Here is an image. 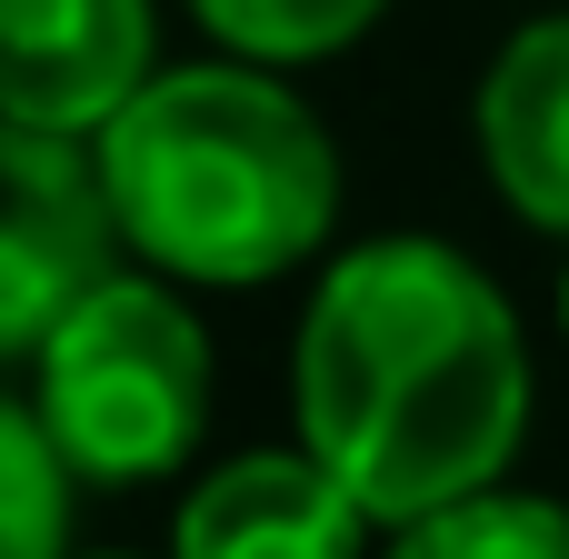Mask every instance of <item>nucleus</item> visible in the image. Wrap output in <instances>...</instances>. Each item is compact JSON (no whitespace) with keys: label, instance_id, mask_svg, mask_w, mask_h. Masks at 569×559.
<instances>
[{"label":"nucleus","instance_id":"1","mask_svg":"<svg viewBox=\"0 0 569 559\" xmlns=\"http://www.w3.org/2000/svg\"><path fill=\"white\" fill-rule=\"evenodd\" d=\"M300 450H320L370 520L410 530L490 490L530 420V350L510 300L440 240H370L330 260L300 360Z\"/></svg>","mask_w":569,"mask_h":559},{"label":"nucleus","instance_id":"9","mask_svg":"<svg viewBox=\"0 0 569 559\" xmlns=\"http://www.w3.org/2000/svg\"><path fill=\"white\" fill-rule=\"evenodd\" d=\"M70 460H60V440L40 430V410L20 400V410H0V500H10V540L0 559H60V500H70Z\"/></svg>","mask_w":569,"mask_h":559},{"label":"nucleus","instance_id":"3","mask_svg":"<svg viewBox=\"0 0 569 559\" xmlns=\"http://www.w3.org/2000/svg\"><path fill=\"white\" fill-rule=\"evenodd\" d=\"M30 410L80 480H160L210 420V340L160 280H100L30 350Z\"/></svg>","mask_w":569,"mask_h":559},{"label":"nucleus","instance_id":"7","mask_svg":"<svg viewBox=\"0 0 569 559\" xmlns=\"http://www.w3.org/2000/svg\"><path fill=\"white\" fill-rule=\"evenodd\" d=\"M480 150L520 220L569 230V20H530L480 80Z\"/></svg>","mask_w":569,"mask_h":559},{"label":"nucleus","instance_id":"4","mask_svg":"<svg viewBox=\"0 0 569 559\" xmlns=\"http://www.w3.org/2000/svg\"><path fill=\"white\" fill-rule=\"evenodd\" d=\"M120 210L100 160H80L70 130H10L0 140V350L30 360L70 300L120 280Z\"/></svg>","mask_w":569,"mask_h":559},{"label":"nucleus","instance_id":"8","mask_svg":"<svg viewBox=\"0 0 569 559\" xmlns=\"http://www.w3.org/2000/svg\"><path fill=\"white\" fill-rule=\"evenodd\" d=\"M390 559H569V510L520 500V490H470V500L410 520Z\"/></svg>","mask_w":569,"mask_h":559},{"label":"nucleus","instance_id":"2","mask_svg":"<svg viewBox=\"0 0 569 559\" xmlns=\"http://www.w3.org/2000/svg\"><path fill=\"white\" fill-rule=\"evenodd\" d=\"M100 180L120 240L180 280H270L330 240L340 160L330 130L260 70H160L110 130Z\"/></svg>","mask_w":569,"mask_h":559},{"label":"nucleus","instance_id":"6","mask_svg":"<svg viewBox=\"0 0 569 559\" xmlns=\"http://www.w3.org/2000/svg\"><path fill=\"white\" fill-rule=\"evenodd\" d=\"M370 500L320 450H260L190 490L170 559H360Z\"/></svg>","mask_w":569,"mask_h":559},{"label":"nucleus","instance_id":"11","mask_svg":"<svg viewBox=\"0 0 569 559\" xmlns=\"http://www.w3.org/2000/svg\"><path fill=\"white\" fill-rule=\"evenodd\" d=\"M560 320H569V280H560Z\"/></svg>","mask_w":569,"mask_h":559},{"label":"nucleus","instance_id":"5","mask_svg":"<svg viewBox=\"0 0 569 559\" xmlns=\"http://www.w3.org/2000/svg\"><path fill=\"white\" fill-rule=\"evenodd\" d=\"M150 90V0H0L10 130H110Z\"/></svg>","mask_w":569,"mask_h":559},{"label":"nucleus","instance_id":"10","mask_svg":"<svg viewBox=\"0 0 569 559\" xmlns=\"http://www.w3.org/2000/svg\"><path fill=\"white\" fill-rule=\"evenodd\" d=\"M390 0H200V20L240 50V60H320L340 40H360Z\"/></svg>","mask_w":569,"mask_h":559}]
</instances>
